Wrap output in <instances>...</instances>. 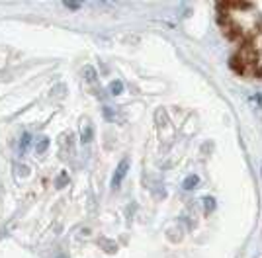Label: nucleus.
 Returning a JSON list of instances; mask_svg holds the SVG:
<instances>
[{
    "label": "nucleus",
    "instance_id": "f257e3e1",
    "mask_svg": "<svg viewBox=\"0 0 262 258\" xmlns=\"http://www.w3.org/2000/svg\"><path fill=\"white\" fill-rule=\"evenodd\" d=\"M217 24L229 43L231 69L262 80V2H221Z\"/></svg>",
    "mask_w": 262,
    "mask_h": 258
},
{
    "label": "nucleus",
    "instance_id": "f03ea898",
    "mask_svg": "<svg viewBox=\"0 0 262 258\" xmlns=\"http://www.w3.org/2000/svg\"><path fill=\"white\" fill-rule=\"evenodd\" d=\"M125 172H127V162H121L120 168H118V172H116V176H114V184H116V186L121 182V178L125 176Z\"/></svg>",
    "mask_w": 262,
    "mask_h": 258
},
{
    "label": "nucleus",
    "instance_id": "7ed1b4c3",
    "mask_svg": "<svg viewBox=\"0 0 262 258\" xmlns=\"http://www.w3.org/2000/svg\"><path fill=\"white\" fill-rule=\"evenodd\" d=\"M30 143H32V135L30 133H24L22 139H20V153H26L28 147H30Z\"/></svg>",
    "mask_w": 262,
    "mask_h": 258
},
{
    "label": "nucleus",
    "instance_id": "20e7f679",
    "mask_svg": "<svg viewBox=\"0 0 262 258\" xmlns=\"http://www.w3.org/2000/svg\"><path fill=\"white\" fill-rule=\"evenodd\" d=\"M47 147H49V139H47V137H43V139L35 145V150H37V153H45V150H47Z\"/></svg>",
    "mask_w": 262,
    "mask_h": 258
},
{
    "label": "nucleus",
    "instance_id": "39448f33",
    "mask_svg": "<svg viewBox=\"0 0 262 258\" xmlns=\"http://www.w3.org/2000/svg\"><path fill=\"white\" fill-rule=\"evenodd\" d=\"M121 92V82H114L112 84V94H120Z\"/></svg>",
    "mask_w": 262,
    "mask_h": 258
},
{
    "label": "nucleus",
    "instance_id": "423d86ee",
    "mask_svg": "<svg viewBox=\"0 0 262 258\" xmlns=\"http://www.w3.org/2000/svg\"><path fill=\"white\" fill-rule=\"evenodd\" d=\"M65 6L69 8V10H78V8H80L78 2H65Z\"/></svg>",
    "mask_w": 262,
    "mask_h": 258
},
{
    "label": "nucleus",
    "instance_id": "0eeeda50",
    "mask_svg": "<svg viewBox=\"0 0 262 258\" xmlns=\"http://www.w3.org/2000/svg\"><path fill=\"white\" fill-rule=\"evenodd\" d=\"M59 258H65V256H59Z\"/></svg>",
    "mask_w": 262,
    "mask_h": 258
}]
</instances>
